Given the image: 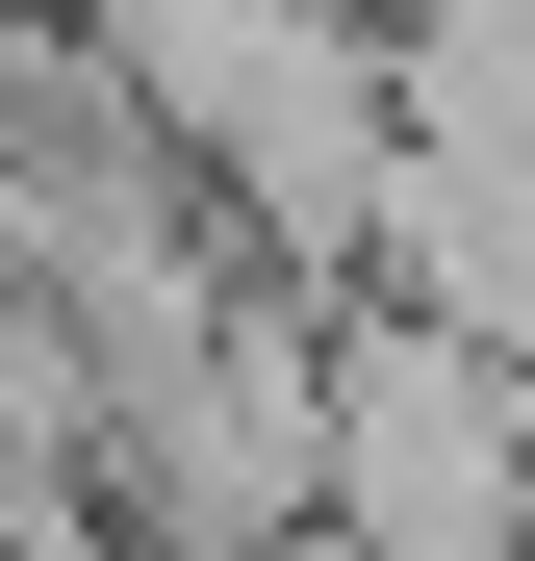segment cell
<instances>
[{
  "instance_id": "cell-1",
  "label": "cell",
  "mask_w": 535,
  "mask_h": 561,
  "mask_svg": "<svg viewBox=\"0 0 535 561\" xmlns=\"http://www.w3.org/2000/svg\"><path fill=\"white\" fill-rule=\"evenodd\" d=\"M306 561H535V409L408 307H332L306 357Z\"/></svg>"
}]
</instances>
